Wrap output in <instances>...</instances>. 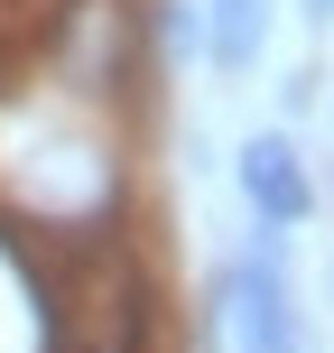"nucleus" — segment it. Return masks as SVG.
Returning a JSON list of instances; mask_svg holds the SVG:
<instances>
[{
    "mask_svg": "<svg viewBox=\"0 0 334 353\" xmlns=\"http://www.w3.org/2000/svg\"><path fill=\"white\" fill-rule=\"evenodd\" d=\"M306 10H334V0H306Z\"/></svg>",
    "mask_w": 334,
    "mask_h": 353,
    "instance_id": "20e7f679",
    "label": "nucleus"
},
{
    "mask_svg": "<svg viewBox=\"0 0 334 353\" xmlns=\"http://www.w3.org/2000/svg\"><path fill=\"white\" fill-rule=\"evenodd\" d=\"M213 335H223V353H316V335H306V316L288 298L269 242L213 279Z\"/></svg>",
    "mask_w": 334,
    "mask_h": 353,
    "instance_id": "f257e3e1",
    "label": "nucleus"
},
{
    "mask_svg": "<svg viewBox=\"0 0 334 353\" xmlns=\"http://www.w3.org/2000/svg\"><path fill=\"white\" fill-rule=\"evenodd\" d=\"M269 37V0H205V56L213 65H251Z\"/></svg>",
    "mask_w": 334,
    "mask_h": 353,
    "instance_id": "7ed1b4c3",
    "label": "nucleus"
},
{
    "mask_svg": "<svg viewBox=\"0 0 334 353\" xmlns=\"http://www.w3.org/2000/svg\"><path fill=\"white\" fill-rule=\"evenodd\" d=\"M242 195H251V214H260L269 232H288V223H306L316 214V176H306L298 159V140H279V130H260V140H242Z\"/></svg>",
    "mask_w": 334,
    "mask_h": 353,
    "instance_id": "f03ea898",
    "label": "nucleus"
}]
</instances>
